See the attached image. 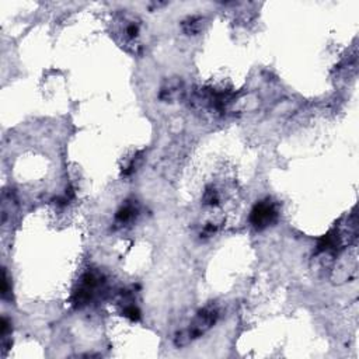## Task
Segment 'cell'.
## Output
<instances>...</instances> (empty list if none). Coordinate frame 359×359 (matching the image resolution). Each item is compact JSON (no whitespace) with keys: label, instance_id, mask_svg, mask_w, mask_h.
Segmentation results:
<instances>
[{"label":"cell","instance_id":"1","mask_svg":"<svg viewBox=\"0 0 359 359\" xmlns=\"http://www.w3.org/2000/svg\"><path fill=\"white\" fill-rule=\"evenodd\" d=\"M276 218V212L272 203L268 202H261L258 203L254 211L251 212V222L255 227L261 229L268 226L269 223H272Z\"/></svg>","mask_w":359,"mask_h":359},{"label":"cell","instance_id":"2","mask_svg":"<svg viewBox=\"0 0 359 359\" xmlns=\"http://www.w3.org/2000/svg\"><path fill=\"white\" fill-rule=\"evenodd\" d=\"M125 316H128L129 318H132V320H137V318H139V310H137L135 306L127 307V310H125Z\"/></svg>","mask_w":359,"mask_h":359}]
</instances>
